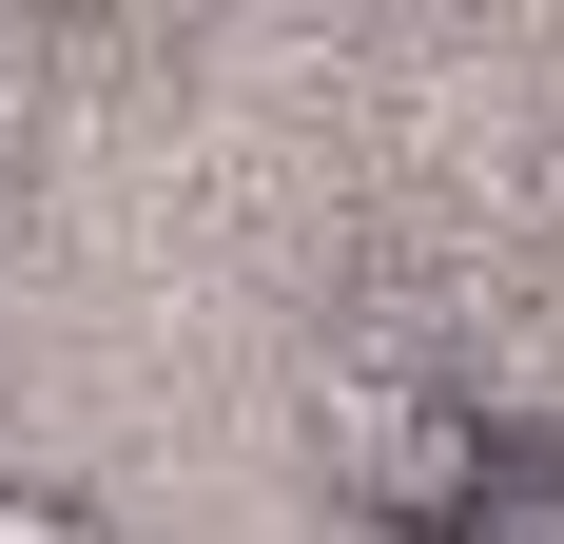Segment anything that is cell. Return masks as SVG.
Wrapping results in <instances>:
<instances>
[{"label":"cell","instance_id":"1","mask_svg":"<svg viewBox=\"0 0 564 544\" xmlns=\"http://www.w3.org/2000/svg\"><path fill=\"white\" fill-rule=\"evenodd\" d=\"M312 447H332V505H350V525L429 544L467 505V467H487V409L429 389V370H332V389H312Z\"/></svg>","mask_w":564,"mask_h":544},{"label":"cell","instance_id":"2","mask_svg":"<svg viewBox=\"0 0 564 544\" xmlns=\"http://www.w3.org/2000/svg\"><path fill=\"white\" fill-rule=\"evenodd\" d=\"M429 544H564V428L487 409V467H467V505H448Z\"/></svg>","mask_w":564,"mask_h":544},{"label":"cell","instance_id":"3","mask_svg":"<svg viewBox=\"0 0 564 544\" xmlns=\"http://www.w3.org/2000/svg\"><path fill=\"white\" fill-rule=\"evenodd\" d=\"M0 544H117V525H98L78 487H0Z\"/></svg>","mask_w":564,"mask_h":544},{"label":"cell","instance_id":"4","mask_svg":"<svg viewBox=\"0 0 564 544\" xmlns=\"http://www.w3.org/2000/svg\"><path fill=\"white\" fill-rule=\"evenodd\" d=\"M545 215H564V137H545Z\"/></svg>","mask_w":564,"mask_h":544}]
</instances>
